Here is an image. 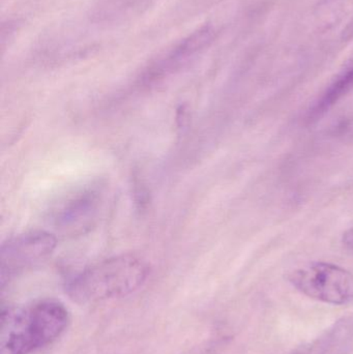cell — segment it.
I'll list each match as a JSON object with an SVG mask.
<instances>
[{
  "label": "cell",
  "instance_id": "5",
  "mask_svg": "<svg viewBox=\"0 0 353 354\" xmlns=\"http://www.w3.org/2000/svg\"><path fill=\"white\" fill-rule=\"evenodd\" d=\"M99 198L93 192H84L70 200L58 216V225L62 229L82 231L93 222L97 212Z\"/></svg>",
  "mask_w": 353,
  "mask_h": 354
},
{
  "label": "cell",
  "instance_id": "9",
  "mask_svg": "<svg viewBox=\"0 0 353 354\" xmlns=\"http://www.w3.org/2000/svg\"><path fill=\"white\" fill-rule=\"evenodd\" d=\"M342 243H343L346 250H348V251L352 252L353 254V227L343 233V235H342Z\"/></svg>",
  "mask_w": 353,
  "mask_h": 354
},
{
  "label": "cell",
  "instance_id": "7",
  "mask_svg": "<svg viewBox=\"0 0 353 354\" xmlns=\"http://www.w3.org/2000/svg\"><path fill=\"white\" fill-rule=\"evenodd\" d=\"M353 91V62L333 83L325 89V93L309 108L307 118L309 122H315L323 118L338 102Z\"/></svg>",
  "mask_w": 353,
  "mask_h": 354
},
{
  "label": "cell",
  "instance_id": "6",
  "mask_svg": "<svg viewBox=\"0 0 353 354\" xmlns=\"http://www.w3.org/2000/svg\"><path fill=\"white\" fill-rule=\"evenodd\" d=\"M353 349V313L335 322L319 339L313 354H350Z\"/></svg>",
  "mask_w": 353,
  "mask_h": 354
},
{
  "label": "cell",
  "instance_id": "1",
  "mask_svg": "<svg viewBox=\"0 0 353 354\" xmlns=\"http://www.w3.org/2000/svg\"><path fill=\"white\" fill-rule=\"evenodd\" d=\"M70 322L66 306L43 299L3 308L0 326V354H33L64 335Z\"/></svg>",
  "mask_w": 353,
  "mask_h": 354
},
{
  "label": "cell",
  "instance_id": "3",
  "mask_svg": "<svg viewBox=\"0 0 353 354\" xmlns=\"http://www.w3.org/2000/svg\"><path fill=\"white\" fill-rule=\"evenodd\" d=\"M288 281L302 295L321 303L342 306L353 301V274L336 264H305L292 270Z\"/></svg>",
  "mask_w": 353,
  "mask_h": 354
},
{
  "label": "cell",
  "instance_id": "8",
  "mask_svg": "<svg viewBox=\"0 0 353 354\" xmlns=\"http://www.w3.org/2000/svg\"><path fill=\"white\" fill-rule=\"evenodd\" d=\"M350 6H353V0H327L325 8H327V10L333 12V17L336 16V18H338Z\"/></svg>",
  "mask_w": 353,
  "mask_h": 354
},
{
  "label": "cell",
  "instance_id": "4",
  "mask_svg": "<svg viewBox=\"0 0 353 354\" xmlns=\"http://www.w3.org/2000/svg\"><path fill=\"white\" fill-rule=\"evenodd\" d=\"M55 237L45 231H31L6 241L1 248V283L15 272L47 259L56 248Z\"/></svg>",
  "mask_w": 353,
  "mask_h": 354
},
{
  "label": "cell",
  "instance_id": "10",
  "mask_svg": "<svg viewBox=\"0 0 353 354\" xmlns=\"http://www.w3.org/2000/svg\"><path fill=\"white\" fill-rule=\"evenodd\" d=\"M342 39L344 41H352L353 39V16L352 18L348 21L347 25L345 28L342 31Z\"/></svg>",
  "mask_w": 353,
  "mask_h": 354
},
{
  "label": "cell",
  "instance_id": "2",
  "mask_svg": "<svg viewBox=\"0 0 353 354\" xmlns=\"http://www.w3.org/2000/svg\"><path fill=\"white\" fill-rule=\"evenodd\" d=\"M149 264L134 255L103 260L81 272L68 282L66 292L79 304H95L136 292L149 279Z\"/></svg>",
  "mask_w": 353,
  "mask_h": 354
},
{
  "label": "cell",
  "instance_id": "11",
  "mask_svg": "<svg viewBox=\"0 0 353 354\" xmlns=\"http://www.w3.org/2000/svg\"><path fill=\"white\" fill-rule=\"evenodd\" d=\"M211 347L213 346H207H207L199 347V348L194 349L189 354H213Z\"/></svg>",
  "mask_w": 353,
  "mask_h": 354
}]
</instances>
